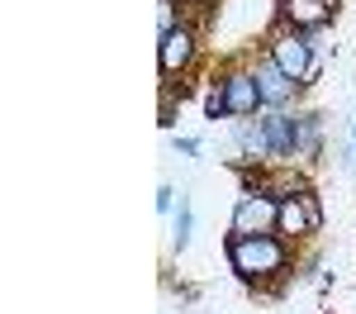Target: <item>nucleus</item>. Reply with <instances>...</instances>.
<instances>
[{"instance_id": "1", "label": "nucleus", "mask_w": 356, "mask_h": 314, "mask_svg": "<svg viewBox=\"0 0 356 314\" xmlns=\"http://www.w3.org/2000/svg\"><path fill=\"white\" fill-rule=\"evenodd\" d=\"M223 262L257 295H275L295 276V243H285L280 233H228L223 238Z\"/></svg>"}, {"instance_id": "2", "label": "nucleus", "mask_w": 356, "mask_h": 314, "mask_svg": "<svg viewBox=\"0 0 356 314\" xmlns=\"http://www.w3.org/2000/svg\"><path fill=\"white\" fill-rule=\"evenodd\" d=\"M266 57L300 86H314V77H318V43H314V33H295V29L275 24L266 33Z\"/></svg>"}, {"instance_id": "3", "label": "nucleus", "mask_w": 356, "mask_h": 314, "mask_svg": "<svg viewBox=\"0 0 356 314\" xmlns=\"http://www.w3.org/2000/svg\"><path fill=\"white\" fill-rule=\"evenodd\" d=\"M195 67H200V29L191 19H181L171 33L157 38V72H162V81L181 86Z\"/></svg>"}, {"instance_id": "4", "label": "nucleus", "mask_w": 356, "mask_h": 314, "mask_svg": "<svg viewBox=\"0 0 356 314\" xmlns=\"http://www.w3.org/2000/svg\"><path fill=\"white\" fill-rule=\"evenodd\" d=\"M243 191H261L271 200H295L309 196L314 181L300 162H261V167H243Z\"/></svg>"}, {"instance_id": "5", "label": "nucleus", "mask_w": 356, "mask_h": 314, "mask_svg": "<svg viewBox=\"0 0 356 314\" xmlns=\"http://www.w3.org/2000/svg\"><path fill=\"white\" fill-rule=\"evenodd\" d=\"M275 233H280L285 243H295V248L309 243L314 233H323V200H318V191L280 200V210H275Z\"/></svg>"}, {"instance_id": "6", "label": "nucleus", "mask_w": 356, "mask_h": 314, "mask_svg": "<svg viewBox=\"0 0 356 314\" xmlns=\"http://www.w3.org/2000/svg\"><path fill=\"white\" fill-rule=\"evenodd\" d=\"M342 0H275V24L295 33H323L337 24Z\"/></svg>"}, {"instance_id": "7", "label": "nucleus", "mask_w": 356, "mask_h": 314, "mask_svg": "<svg viewBox=\"0 0 356 314\" xmlns=\"http://www.w3.org/2000/svg\"><path fill=\"white\" fill-rule=\"evenodd\" d=\"M252 77H257V91H261V110H300L295 100H300V81H290L280 67H275L271 57L261 53L252 62Z\"/></svg>"}, {"instance_id": "8", "label": "nucleus", "mask_w": 356, "mask_h": 314, "mask_svg": "<svg viewBox=\"0 0 356 314\" xmlns=\"http://www.w3.org/2000/svg\"><path fill=\"white\" fill-rule=\"evenodd\" d=\"M275 210H280V200L261 196V191H243L233 205L228 233H275Z\"/></svg>"}, {"instance_id": "9", "label": "nucleus", "mask_w": 356, "mask_h": 314, "mask_svg": "<svg viewBox=\"0 0 356 314\" xmlns=\"http://www.w3.org/2000/svg\"><path fill=\"white\" fill-rule=\"evenodd\" d=\"M219 86H223L228 119H252V114H261V91H257L252 67H228V72L219 77Z\"/></svg>"}, {"instance_id": "10", "label": "nucleus", "mask_w": 356, "mask_h": 314, "mask_svg": "<svg viewBox=\"0 0 356 314\" xmlns=\"http://www.w3.org/2000/svg\"><path fill=\"white\" fill-rule=\"evenodd\" d=\"M295 139H300V162H318L323 157V114L295 110Z\"/></svg>"}, {"instance_id": "11", "label": "nucleus", "mask_w": 356, "mask_h": 314, "mask_svg": "<svg viewBox=\"0 0 356 314\" xmlns=\"http://www.w3.org/2000/svg\"><path fill=\"white\" fill-rule=\"evenodd\" d=\"M191 243H195V205H191V191H181L176 210H171V248L186 253Z\"/></svg>"}, {"instance_id": "12", "label": "nucleus", "mask_w": 356, "mask_h": 314, "mask_svg": "<svg viewBox=\"0 0 356 314\" xmlns=\"http://www.w3.org/2000/svg\"><path fill=\"white\" fill-rule=\"evenodd\" d=\"M181 100H186V86L162 81V105H157V124L166 134H176V114H181Z\"/></svg>"}, {"instance_id": "13", "label": "nucleus", "mask_w": 356, "mask_h": 314, "mask_svg": "<svg viewBox=\"0 0 356 314\" xmlns=\"http://www.w3.org/2000/svg\"><path fill=\"white\" fill-rule=\"evenodd\" d=\"M181 19H186V15H181V0H157V38L171 33Z\"/></svg>"}, {"instance_id": "14", "label": "nucleus", "mask_w": 356, "mask_h": 314, "mask_svg": "<svg viewBox=\"0 0 356 314\" xmlns=\"http://www.w3.org/2000/svg\"><path fill=\"white\" fill-rule=\"evenodd\" d=\"M204 119H228V105H223L219 77H214V81H209V91H204Z\"/></svg>"}, {"instance_id": "15", "label": "nucleus", "mask_w": 356, "mask_h": 314, "mask_svg": "<svg viewBox=\"0 0 356 314\" xmlns=\"http://www.w3.org/2000/svg\"><path fill=\"white\" fill-rule=\"evenodd\" d=\"M200 148H204V139H191V134H171V152H176V157H200Z\"/></svg>"}, {"instance_id": "16", "label": "nucleus", "mask_w": 356, "mask_h": 314, "mask_svg": "<svg viewBox=\"0 0 356 314\" xmlns=\"http://www.w3.org/2000/svg\"><path fill=\"white\" fill-rule=\"evenodd\" d=\"M332 157H337V167H342L347 176H352V171H356V143H342V148H337Z\"/></svg>"}, {"instance_id": "17", "label": "nucleus", "mask_w": 356, "mask_h": 314, "mask_svg": "<svg viewBox=\"0 0 356 314\" xmlns=\"http://www.w3.org/2000/svg\"><path fill=\"white\" fill-rule=\"evenodd\" d=\"M157 210H162V214H171V210H176V186H171V181H162V186H157Z\"/></svg>"}, {"instance_id": "18", "label": "nucleus", "mask_w": 356, "mask_h": 314, "mask_svg": "<svg viewBox=\"0 0 356 314\" xmlns=\"http://www.w3.org/2000/svg\"><path fill=\"white\" fill-rule=\"evenodd\" d=\"M352 143H356V114H352Z\"/></svg>"}, {"instance_id": "19", "label": "nucleus", "mask_w": 356, "mask_h": 314, "mask_svg": "<svg viewBox=\"0 0 356 314\" xmlns=\"http://www.w3.org/2000/svg\"><path fill=\"white\" fill-rule=\"evenodd\" d=\"M191 5H209V0H191Z\"/></svg>"}]
</instances>
